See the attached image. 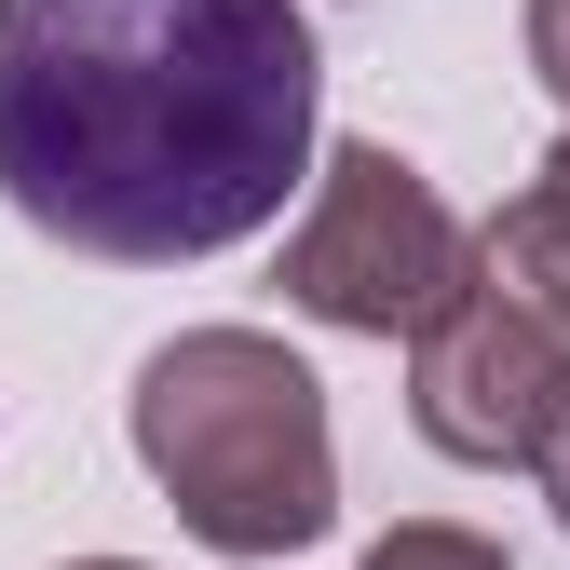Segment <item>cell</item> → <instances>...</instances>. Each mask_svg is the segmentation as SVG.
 <instances>
[{"instance_id":"cell-1","label":"cell","mask_w":570,"mask_h":570,"mask_svg":"<svg viewBox=\"0 0 570 570\" xmlns=\"http://www.w3.org/2000/svg\"><path fill=\"white\" fill-rule=\"evenodd\" d=\"M299 0H0V204L164 272L285 218L313 177Z\"/></svg>"},{"instance_id":"cell-2","label":"cell","mask_w":570,"mask_h":570,"mask_svg":"<svg viewBox=\"0 0 570 570\" xmlns=\"http://www.w3.org/2000/svg\"><path fill=\"white\" fill-rule=\"evenodd\" d=\"M136 462L204 557H299L340 530L326 381L272 326H190L136 367Z\"/></svg>"},{"instance_id":"cell-3","label":"cell","mask_w":570,"mask_h":570,"mask_svg":"<svg viewBox=\"0 0 570 570\" xmlns=\"http://www.w3.org/2000/svg\"><path fill=\"white\" fill-rule=\"evenodd\" d=\"M272 285L313 326H340V340H435L462 313V285H475V232L435 204L421 164H394L381 136H340L313 164V204L285 232Z\"/></svg>"},{"instance_id":"cell-4","label":"cell","mask_w":570,"mask_h":570,"mask_svg":"<svg viewBox=\"0 0 570 570\" xmlns=\"http://www.w3.org/2000/svg\"><path fill=\"white\" fill-rule=\"evenodd\" d=\"M407 421H421V449L435 462H475V475H503L557 449V421H570V340L543 313H517L503 285H462V313L435 340H407Z\"/></svg>"},{"instance_id":"cell-5","label":"cell","mask_w":570,"mask_h":570,"mask_svg":"<svg viewBox=\"0 0 570 570\" xmlns=\"http://www.w3.org/2000/svg\"><path fill=\"white\" fill-rule=\"evenodd\" d=\"M475 272H489V285H503V299H517V313H543V326L570 340V232L543 218V204H530V190H517V204H503V218H489V232H475Z\"/></svg>"},{"instance_id":"cell-6","label":"cell","mask_w":570,"mask_h":570,"mask_svg":"<svg viewBox=\"0 0 570 570\" xmlns=\"http://www.w3.org/2000/svg\"><path fill=\"white\" fill-rule=\"evenodd\" d=\"M367 570H517L489 530H462V517H407V530H381L367 543Z\"/></svg>"},{"instance_id":"cell-7","label":"cell","mask_w":570,"mask_h":570,"mask_svg":"<svg viewBox=\"0 0 570 570\" xmlns=\"http://www.w3.org/2000/svg\"><path fill=\"white\" fill-rule=\"evenodd\" d=\"M530 68H543V96L570 109V0H530Z\"/></svg>"},{"instance_id":"cell-8","label":"cell","mask_w":570,"mask_h":570,"mask_svg":"<svg viewBox=\"0 0 570 570\" xmlns=\"http://www.w3.org/2000/svg\"><path fill=\"white\" fill-rule=\"evenodd\" d=\"M530 204H543V218L570 232V136H557V150H543V177H530Z\"/></svg>"},{"instance_id":"cell-9","label":"cell","mask_w":570,"mask_h":570,"mask_svg":"<svg viewBox=\"0 0 570 570\" xmlns=\"http://www.w3.org/2000/svg\"><path fill=\"white\" fill-rule=\"evenodd\" d=\"M543 503H557V530H570V421H557V449H543Z\"/></svg>"},{"instance_id":"cell-10","label":"cell","mask_w":570,"mask_h":570,"mask_svg":"<svg viewBox=\"0 0 570 570\" xmlns=\"http://www.w3.org/2000/svg\"><path fill=\"white\" fill-rule=\"evenodd\" d=\"M68 570H136V557H68Z\"/></svg>"}]
</instances>
